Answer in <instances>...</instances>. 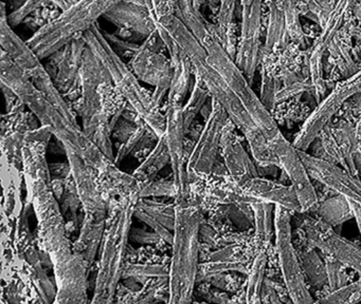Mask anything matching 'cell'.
<instances>
[{
	"mask_svg": "<svg viewBox=\"0 0 361 304\" xmlns=\"http://www.w3.org/2000/svg\"><path fill=\"white\" fill-rule=\"evenodd\" d=\"M47 139L28 137L25 139L22 154L29 198L37 215L39 236L43 251L54 266L58 303L87 302L86 262L75 253L67 236L66 224L56 196L52 191L45 160Z\"/></svg>",
	"mask_w": 361,
	"mask_h": 304,
	"instance_id": "obj_1",
	"label": "cell"
},
{
	"mask_svg": "<svg viewBox=\"0 0 361 304\" xmlns=\"http://www.w3.org/2000/svg\"><path fill=\"white\" fill-rule=\"evenodd\" d=\"M157 23L172 36L173 39L188 55L193 67L194 75L202 80L211 97L223 106L230 120L243 133L248 141L255 160L262 166L280 167L278 158L261 129L221 74L207 61L206 49L200 40L174 13H166Z\"/></svg>",
	"mask_w": 361,
	"mask_h": 304,
	"instance_id": "obj_2",
	"label": "cell"
},
{
	"mask_svg": "<svg viewBox=\"0 0 361 304\" xmlns=\"http://www.w3.org/2000/svg\"><path fill=\"white\" fill-rule=\"evenodd\" d=\"M0 78L1 84L10 89L31 110L42 126L46 127L61 141L67 154L79 156L94 167L99 175L106 172L111 165L116 164L79 128V125L63 115L42 94L5 51L0 52Z\"/></svg>",
	"mask_w": 361,
	"mask_h": 304,
	"instance_id": "obj_3",
	"label": "cell"
},
{
	"mask_svg": "<svg viewBox=\"0 0 361 304\" xmlns=\"http://www.w3.org/2000/svg\"><path fill=\"white\" fill-rule=\"evenodd\" d=\"M82 94L83 131L101 151L115 162L111 133L122 111L113 110L109 93L115 88L104 65L88 46L84 51L79 78Z\"/></svg>",
	"mask_w": 361,
	"mask_h": 304,
	"instance_id": "obj_4",
	"label": "cell"
},
{
	"mask_svg": "<svg viewBox=\"0 0 361 304\" xmlns=\"http://www.w3.org/2000/svg\"><path fill=\"white\" fill-rule=\"evenodd\" d=\"M172 258L169 268L168 302L190 303L200 270V232L202 211L195 204L175 202Z\"/></svg>",
	"mask_w": 361,
	"mask_h": 304,
	"instance_id": "obj_5",
	"label": "cell"
},
{
	"mask_svg": "<svg viewBox=\"0 0 361 304\" xmlns=\"http://www.w3.org/2000/svg\"><path fill=\"white\" fill-rule=\"evenodd\" d=\"M139 198V192L121 198L105 223L92 303L115 301L123 274L128 236Z\"/></svg>",
	"mask_w": 361,
	"mask_h": 304,
	"instance_id": "obj_6",
	"label": "cell"
},
{
	"mask_svg": "<svg viewBox=\"0 0 361 304\" xmlns=\"http://www.w3.org/2000/svg\"><path fill=\"white\" fill-rule=\"evenodd\" d=\"M83 36L88 48L104 65L111 76V82L128 105L137 112L158 137L164 135L166 132V115L161 113L160 107L154 101L153 94H149L141 86L140 80L130 65L124 63L111 46L98 23L86 31Z\"/></svg>",
	"mask_w": 361,
	"mask_h": 304,
	"instance_id": "obj_7",
	"label": "cell"
},
{
	"mask_svg": "<svg viewBox=\"0 0 361 304\" xmlns=\"http://www.w3.org/2000/svg\"><path fill=\"white\" fill-rule=\"evenodd\" d=\"M122 1L124 0H77L71 8L39 27L27 42L39 58H47L92 29L100 17Z\"/></svg>",
	"mask_w": 361,
	"mask_h": 304,
	"instance_id": "obj_8",
	"label": "cell"
},
{
	"mask_svg": "<svg viewBox=\"0 0 361 304\" xmlns=\"http://www.w3.org/2000/svg\"><path fill=\"white\" fill-rule=\"evenodd\" d=\"M200 42L206 49L208 63L221 74L228 86L240 99L268 141L270 143L282 134L278 124L272 118L271 112L266 109L261 99L253 92L251 88L252 84L236 65L235 59L226 50L216 32L211 30Z\"/></svg>",
	"mask_w": 361,
	"mask_h": 304,
	"instance_id": "obj_9",
	"label": "cell"
},
{
	"mask_svg": "<svg viewBox=\"0 0 361 304\" xmlns=\"http://www.w3.org/2000/svg\"><path fill=\"white\" fill-rule=\"evenodd\" d=\"M0 46L10 58L25 72L35 86L41 91L42 94L71 122L78 124L75 114L71 111L68 103L65 101L62 92L59 90L51 74L42 65L39 55L29 46L28 42L23 40L13 27L8 23L5 2L1 4L0 15Z\"/></svg>",
	"mask_w": 361,
	"mask_h": 304,
	"instance_id": "obj_10",
	"label": "cell"
},
{
	"mask_svg": "<svg viewBox=\"0 0 361 304\" xmlns=\"http://www.w3.org/2000/svg\"><path fill=\"white\" fill-rule=\"evenodd\" d=\"M274 230L279 266L289 298L295 304L312 303L314 299L308 291L301 262L293 246L290 211L284 207L274 206Z\"/></svg>",
	"mask_w": 361,
	"mask_h": 304,
	"instance_id": "obj_11",
	"label": "cell"
},
{
	"mask_svg": "<svg viewBox=\"0 0 361 304\" xmlns=\"http://www.w3.org/2000/svg\"><path fill=\"white\" fill-rule=\"evenodd\" d=\"M361 93V69L357 70L352 76L339 82L318 107L308 116L295 135L293 145L298 150L305 151L310 144L323 132L325 127L331 122L333 116L339 111L340 108L350 101L355 95Z\"/></svg>",
	"mask_w": 361,
	"mask_h": 304,
	"instance_id": "obj_12",
	"label": "cell"
},
{
	"mask_svg": "<svg viewBox=\"0 0 361 304\" xmlns=\"http://www.w3.org/2000/svg\"><path fill=\"white\" fill-rule=\"evenodd\" d=\"M229 120V115L223 106L212 99L206 124L202 127L200 137L187 160L190 182L192 177H202L212 173L217 153L221 149V135Z\"/></svg>",
	"mask_w": 361,
	"mask_h": 304,
	"instance_id": "obj_13",
	"label": "cell"
},
{
	"mask_svg": "<svg viewBox=\"0 0 361 304\" xmlns=\"http://www.w3.org/2000/svg\"><path fill=\"white\" fill-rule=\"evenodd\" d=\"M161 38L157 31L147 36V40L140 44L137 52L130 59V68L140 82L151 84L155 88L153 93L154 101L160 107L162 99L170 90L173 76L171 59L159 53Z\"/></svg>",
	"mask_w": 361,
	"mask_h": 304,
	"instance_id": "obj_14",
	"label": "cell"
},
{
	"mask_svg": "<svg viewBox=\"0 0 361 304\" xmlns=\"http://www.w3.org/2000/svg\"><path fill=\"white\" fill-rule=\"evenodd\" d=\"M183 103L168 101L166 110V137L172 165L173 179L176 186L175 202H188L190 196V177L185 152V128L183 115Z\"/></svg>",
	"mask_w": 361,
	"mask_h": 304,
	"instance_id": "obj_15",
	"label": "cell"
},
{
	"mask_svg": "<svg viewBox=\"0 0 361 304\" xmlns=\"http://www.w3.org/2000/svg\"><path fill=\"white\" fill-rule=\"evenodd\" d=\"M356 0H337L329 14L326 23L321 29L320 35L316 38L310 49V82L314 87V96L318 103L326 96V84L323 77V57L338 32L343 27L348 15L354 13Z\"/></svg>",
	"mask_w": 361,
	"mask_h": 304,
	"instance_id": "obj_16",
	"label": "cell"
},
{
	"mask_svg": "<svg viewBox=\"0 0 361 304\" xmlns=\"http://www.w3.org/2000/svg\"><path fill=\"white\" fill-rule=\"evenodd\" d=\"M269 144L278 158L279 165L290 179L291 186L301 205L302 213H307L316 208L318 196L312 183V177L300 156L299 150L282 134Z\"/></svg>",
	"mask_w": 361,
	"mask_h": 304,
	"instance_id": "obj_17",
	"label": "cell"
},
{
	"mask_svg": "<svg viewBox=\"0 0 361 304\" xmlns=\"http://www.w3.org/2000/svg\"><path fill=\"white\" fill-rule=\"evenodd\" d=\"M308 242L323 253L341 262L361 276V247L336 234L329 224L320 217H308L303 223Z\"/></svg>",
	"mask_w": 361,
	"mask_h": 304,
	"instance_id": "obj_18",
	"label": "cell"
},
{
	"mask_svg": "<svg viewBox=\"0 0 361 304\" xmlns=\"http://www.w3.org/2000/svg\"><path fill=\"white\" fill-rule=\"evenodd\" d=\"M262 4L263 0H240L242 27L240 42L234 59L250 84H252L255 80L259 59Z\"/></svg>",
	"mask_w": 361,
	"mask_h": 304,
	"instance_id": "obj_19",
	"label": "cell"
},
{
	"mask_svg": "<svg viewBox=\"0 0 361 304\" xmlns=\"http://www.w3.org/2000/svg\"><path fill=\"white\" fill-rule=\"evenodd\" d=\"M67 158L85 217L103 221L107 215V200L100 189L98 171L79 156L67 154Z\"/></svg>",
	"mask_w": 361,
	"mask_h": 304,
	"instance_id": "obj_20",
	"label": "cell"
},
{
	"mask_svg": "<svg viewBox=\"0 0 361 304\" xmlns=\"http://www.w3.org/2000/svg\"><path fill=\"white\" fill-rule=\"evenodd\" d=\"M310 177L361 206V181L345 169L299 150Z\"/></svg>",
	"mask_w": 361,
	"mask_h": 304,
	"instance_id": "obj_21",
	"label": "cell"
},
{
	"mask_svg": "<svg viewBox=\"0 0 361 304\" xmlns=\"http://www.w3.org/2000/svg\"><path fill=\"white\" fill-rule=\"evenodd\" d=\"M235 128V125L229 120L221 135V150L230 177L243 185L248 179L259 177V173L240 144Z\"/></svg>",
	"mask_w": 361,
	"mask_h": 304,
	"instance_id": "obj_22",
	"label": "cell"
},
{
	"mask_svg": "<svg viewBox=\"0 0 361 304\" xmlns=\"http://www.w3.org/2000/svg\"><path fill=\"white\" fill-rule=\"evenodd\" d=\"M158 35L161 38L164 46L170 53L171 63L173 68L172 80L168 93V101H176L183 103L185 95L189 90L191 74L193 72L191 61L183 49L176 44L172 36L157 23Z\"/></svg>",
	"mask_w": 361,
	"mask_h": 304,
	"instance_id": "obj_23",
	"label": "cell"
},
{
	"mask_svg": "<svg viewBox=\"0 0 361 304\" xmlns=\"http://www.w3.org/2000/svg\"><path fill=\"white\" fill-rule=\"evenodd\" d=\"M244 191L255 202H266L281 206L293 213H301V205L293 186L264 177H255L240 185Z\"/></svg>",
	"mask_w": 361,
	"mask_h": 304,
	"instance_id": "obj_24",
	"label": "cell"
},
{
	"mask_svg": "<svg viewBox=\"0 0 361 304\" xmlns=\"http://www.w3.org/2000/svg\"><path fill=\"white\" fill-rule=\"evenodd\" d=\"M104 17L120 29L147 37L157 29V21L143 2L124 0L111 8Z\"/></svg>",
	"mask_w": 361,
	"mask_h": 304,
	"instance_id": "obj_25",
	"label": "cell"
},
{
	"mask_svg": "<svg viewBox=\"0 0 361 304\" xmlns=\"http://www.w3.org/2000/svg\"><path fill=\"white\" fill-rule=\"evenodd\" d=\"M87 44L83 35L71 40L54 54L58 56V73L54 82L62 93L69 92L79 82L80 70Z\"/></svg>",
	"mask_w": 361,
	"mask_h": 304,
	"instance_id": "obj_26",
	"label": "cell"
},
{
	"mask_svg": "<svg viewBox=\"0 0 361 304\" xmlns=\"http://www.w3.org/2000/svg\"><path fill=\"white\" fill-rule=\"evenodd\" d=\"M135 215L153 227L164 240L172 244L173 234L170 230L174 229L176 205L172 206L140 198L137 203Z\"/></svg>",
	"mask_w": 361,
	"mask_h": 304,
	"instance_id": "obj_27",
	"label": "cell"
},
{
	"mask_svg": "<svg viewBox=\"0 0 361 304\" xmlns=\"http://www.w3.org/2000/svg\"><path fill=\"white\" fill-rule=\"evenodd\" d=\"M105 223L106 220H94L84 217L83 226H82L81 234L79 239L75 241L73 251L83 257L86 262L88 270L92 265L96 257L97 251L100 246L101 241L104 232Z\"/></svg>",
	"mask_w": 361,
	"mask_h": 304,
	"instance_id": "obj_28",
	"label": "cell"
},
{
	"mask_svg": "<svg viewBox=\"0 0 361 304\" xmlns=\"http://www.w3.org/2000/svg\"><path fill=\"white\" fill-rule=\"evenodd\" d=\"M269 18H268L267 32H266L265 51L276 52L288 42V32L285 23L282 0H269Z\"/></svg>",
	"mask_w": 361,
	"mask_h": 304,
	"instance_id": "obj_29",
	"label": "cell"
},
{
	"mask_svg": "<svg viewBox=\"0 0 361 304\" xmlns=\"http://www.w3.org/2000/svg\"><path fill=\"white\" fill-rule=\"evenodd\" d=\"M171 163L170 151H169L168 144L166 137L161 135L156 141L155 147L149 151L134 172L135 177L140 182L141 186L154 181V177L158 175L160 170L166 165Z\"/></svg>",
	"mask_w": 361,
	"mask_h": 304,
	"instance_id": "obj_30",
	"label": "cell"
},
{
	"mask_svg": "<svg viewBox=\"0 0 361 304\" xmlns=\"http://www.w3.org/2000/svg\"><path fill=\"white\" fill-rule=\"evenodd\" d=\"M316 211L318 217L331 226L339 225L354 217L350 201L340 194L317 205Z\"/></svg>",
	"mask_w": 361,
	"mask_h": 304,
	"instance_id": "obj_31",
	"label": "cell"
},
{
	"mask_svg": "<svg viewBox=\"0 0 361 304\" xmlns=\"http://www.w3.org/2000/svg\"><path fill=\"white\" fill-rule=\"evenodd\" d=\"M174 6L177 13L175 15L200 42L212 30L200 14V11L196 10L192 0H174Z\"/></svg>",
	"mask_w": 361,
	"mask_h": 304,
	"instance_id": "obj_32",
	"label": "cell"
},
{
	"mask_svg": "<svg viewBox=\"0 0 361 304\" xmlns=\"http://www.w3.org/2000/svg\"><path fill=\"white\" fill-rule=\"evenodd\" d=\"M255 226L257 242L269 244L274 224V205L266 202H253L250 204Z\"/></svg>",
	"mask_w": 361,
	"mask_h": 304,
	"instance_id": "obj_33",
	"label": "cell"
},
{
	"mask_svg": "<svg viewBox=\"0 0 361 304\" xmlns=\"http://www.w3.org/2000/svg\"><path fill=\"white\" fill-rule=\"evenodd\" d=\"M266 266H267V255L264 251H259L253 259L248 272L246 287L247 303H261Z\"/></svg>",
	"mask_w": 361,
	"mask_h": 304,
	"instance_id": "obj_34",
	"label": "cell"
},
{
	"mask_svg": "<svg viewBox=\"0 0 361 304\" xmlns=\"http://www.w3.org/2000/svg\"><path fill=\"white\" fill-rule=\"evenodd\" d=\"M209 96H211L210 93L207 90L202 80L195 76V82H194L191 94H190L187 103L183 106V122H185V131L189 130L196 116L198 115L200 112H202Z\"/></svg>",
	"mask_w": 361,
	"mask_h": 304,
	"instance_id": "obj_35",
	"label": "cell"
},
{
	"mask_svg": "<svg viewBox=\"0 0 361 304\" xmlns=\"http://www.w3.org/2000/svg\"><path fill=\"white\" fill-rule=\"evenodd\" d=\"M169 270L166 266L159 264H130L126 262L122 279L145 285L158 277L169 276Z\"/></svg>",
	"mask_w": 361,
	"mask_h": 304,
	"instance_id": "obj_36",
	"label": "cell"
},
{
	"mask_svg": "<svg viewBox=\"0 0 361 304\" xmlns=\"http://www.w3.org/2000/svg\"><path fill=\"white\" fill-rule=\"evenodd\" d=\"M302 270L307 274L312 284L321 289L327 282L326 267L314 251L302 253L300 255Z\"/></svg>",
	"mask_w": 361,
	"mask_h": 304,
	"instance_id": "obj_37",
	"label": "cell"
},
{
	"mask_svg": "<svg viewBox=\"0 0 361 304\" xmlns=\"http://www.w3.org/2000/svg\"><path fill=\"white\" fill-rule=\"evenodd\" d=\"M282 6L289 38L295 42H303L304 32L300 23L297 0H282Z\"/></svg>",
	"mask_w": 361,
	"mask_h": 304,
	"instance_id": "obj_38",
	"label": "cell"
},
{
	"mask_svg": "<svg viewBox=\"0 0 361 304\" xmlns=\"http://www.w3.org/2000/svg\"><path fill=\"white\" fill-rule=\"evenodd\" d=\"M322 303H358L361 302V279L350 284H345L336 289L329 291V295L325 296L323 299L319 300Z\"/></svg>",
	"mask_w": 361,
	"mask_h": 304,
	"instance_id": "obj_39",
	"label": "cell"
},
{
	"mask_svg": "<svg viewBox=\"0 0 361 304\" xmlns=\"http://www.w3.org/2000/svg\"><path fill=\"white\" fill-rule=\"evenodd\" d=\"M227 272H248V266L246 262L242 261H209L200 264L198 274H204L206 276H219Z\"/></svg>",
	"mask_w": 361,
	"mask_h": 304,
	"instance_id": "obj_40",
	"label": "cell"
},
{
	"mask_svg": "<svg viewBox=\"0 0 361 304\" xmlns=\"http://www.w3.org/2000/svg\"><path fill=\"white\" fill-rule=\"evenodd\" d=\"M280 91V82L278 78L272 77L266 70L262 72V87H261V99L266 109L269 112L274 111L276 107V96Z\"/></svg>",
	"mask_w": 361,
	"mask_h": 304,
	"instance_id": "obj_41",
	"label": "cell"
},
{
	"mask_svg": "<svg viewBox=\"0 0 361 304\" xmlns=\"http://www.w3.org/2000/svg\"><path fill=\"white\" fill-rule=\"evenodd\" d=\"M172 196L176 198L177 190L175 186L174 179H160V181H152L145 185L141 186L139 196L147 198V196Z\"/></svg>",
	"mask_w": 361,
	"mask_h": 304,
	"instance_id": "obj_42",
	"label": "cell"
},
{
	"mask_svg": "<svg viewBox=\"0 0 361 304\" xmlns=\"http://www.w3.org/2000/svg\"><path fill=\"white\" fill-rule=\"evenodd\" d=\"M344 264L334 258L326 255L325 267H326L327 282L329 291H334L346 284V272L344 270Z\"/></svg>",
	"mask_w": 361,
	"mask_h": 304,
	"instance_id": "obj_43",
	"label": "cell"
},
{
	"mask_svg": "<svg viewBox=\"0 0 361 304\" xmlns=\"http://www.w3.org/2000/svg\"><path fill=\"white\" fill-rule=\"evenodd\" d=\"M49 4H51L49 0H26V2L18 10L13 11L11 14L8 15V23L12 27H14L22 23L31 13L35 12L37 8H44Z\"/></svg>",
	"mask_w": 361,
	"mask_h": 304,
	"instance_id": "obj_44",
	"label": "cell"
},
{
	"mask_svg": "<svg viewBox=\"0 0 361 304\" xmlns=\"http://www.w3.org/2000/svg\"><path fill=\"white\" fill-rule=\"evenodd\" d=\"M312 88L314 90L312 84H308V82H293L286 84L284 89L279 91L278 96H276V101H285V99H289V97L295 96V95L299 94L300 92L303 91L310 90Z\"/></svg>",
	"mask_w": 361,
	"mask_h": 304,
	"instance_id": "obj_45",
	"label": "cell"
},
{
	"mask_svg": "<svg viewBox=\"0 0 361 304\" xmlns=\"http://www.w3.org/2000/svg\"><path fill=\"white\" fill-rule=\"evenodd\" d=\"M145 2L156 21L159 20L166 13L170 12L168 10L166 0H145Z\"/></svg>",
	"mask_w": 361,
	"mask_h": 304,
	"instance_id": "obj_46",
	"label": "cell"
},
{
	"mask_svg": "<svg viewBox=\"0 0 361 304\" xmlns=\"http://www.w3.org/2000/svg\"><path fill=\"white\" fill-rule=\"evenodd\" d=\"M130 236L133 240L141 243V244H154L162 239L157 232L152 234V232H145L142 229H130Z\"/></svg>",
	"mask_w": 361,
	"mask_h": 304,
	"instance_id": "obj_47",
	"label": "cell"
},
{
	"mask_svg": "<svg viewBox=\"0 0 361 304\" xmlns=\"http://www.w3.org/2000/svg\"><path fill=\"white\" fill-rule=\"evenodd\" d=\"M350 206H352L353 213H354V217L356 220L357 226H358L361 236V206L357 203L353 202V201H350Z\"/></svg>",
	"mask_w": 361,
	"mask_h": 304,
	"instance_id": "obj_48",
	"label": "cell"
},
{
	"mask_svg": "<svg viewBox=\"0 0 361 304\" xmlns=\"http://www.w3.org/2000/svg\"><path fill=\"white\" fill-rule=\"evenodd\" d=\"M49 1L54 4V6H58L61 12H63V11H66L67 8L73 6L77 0H49Z\"/></svg>",
	"mask_w": 361,
	"mask_h": 304,
	"instance_id": "obj_49",
	"label": "cell"
},
{
	"mask_svg": "<svg viewBox=\"0 0 361 304\" xmlns=\"http://www.w3.org/2000/svg\"><path fill=\"white\" fill-rule=\"evenodd\" d=\"M319 6H322L326 12L331 13L335 6V0H314Z\"/></svg>",
	"mask_w": 361,
	"mask_h": 304,
	"instance_id": "obj_50",
	"label": "cell"
},
{
	"mask_svg": "<svg viewBox=\"0 0 361 304\" xmlns=\"http://www.w3.org/2000/svg\"><path fill=\"white\" fill-rule=\"evenodd\" d=\"M352 101L355 107H356V109L360 110L361 111V93L353 97Z\"/></svg>",
	"mask_w": 361,
	"mask_h": 304,
	"instance_id": "obj_51",
	"label": "cell"
},
{
	"mask_svg": "<svg viewBox=\"0 0 361 304\" xmlns=\"http://www.w3.org/2000/svg\"><path fill=\"white\" fill-rule=\"evenodd\" d=\"M350 34H352L353 36H355V37L357 38V39L361 40V30L360 29H354L350 30Z\"/></svg>",
	"mask_w": 361,
	"mask_h": 304,
	"instance_id": "obj_52",
	"label": "cell"
},
{
	"mask_svg": "<svg viewBox=\"0 0 361 304\" xmlns=\"http://www.w3.org/2000/svg\"><path fill=\"white\" fill-rule=\"evenodd\" d=\"M193 1L194 6H195L196 10L200 11V8H202V4L206 0H192Z\"/></svg>",
	"mask_w": 361,
	"mask_h": 304,
	"instance_id": "obj_53",
	"label": "cell"
}]
</instances>
